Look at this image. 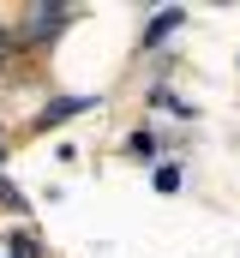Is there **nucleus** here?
<instances>
[{
	"mask_svg": "<svg viewBox=\"0 0 240 258\" xmlns=\"http://www.w3.org/2000/svg\"><path fill=\"white\" fill-rule=\"evenodd\" d=\"M90 108V96H60V102H48L42 114H36V126L48 132V126H60V120H72V114H84Z\"/></svg>",
	"mask_w": 240,
	"mask_h": 258,
	"instance_id": "f257e3e1",
	"label": "nucleus"
},
{
	"mask_svg": "<svg viewBox=\"0 0 240 258\" xmlns=\"http://www.w3.org/2000/svg\"><path fill=\"white\" fill-rule=\"evenodd\" d=\"M180 24H186V12H162V18H156V24H150V30H144V48H156V42H162V36H174Z\"/></svg>",
	"mask_w": 240,
	"mask_h": 258,
	"instance_id": "f03ea898",
	"label": "nucleus"
},
{
	"mask_svg": "<svg viewBox=\"0 0 240 258\" xmlns=\"http://www.w3.org/2000/svg\"><path fill=\"white\" fill-rule=\"evenodd\" d=\"M60 18H66L60 6H36V12H30V36H54V30H60Z\"/></svg>",
	"mask_w": 240,
	"mask_h": 258,
	"instance_id": "7ed1b4c3",
	"label": "nucleus"
},
{
	"mask_svg": "<svg viewBox=\"0 0 240 258\" xmlns=\"http://www.w3.org/2000/svg\"><path fill=\"white\" fill-rule=\"evenodd\" d=\"M12 246H18V258H36V240L30 234H12Z\"/></svg>",
	"mask_w": 240,
	"mask_h": 258,
	"instance_id": "20e7f679",
	"label": "nucleus"
},
{
	"mask_svg": "<svg viewBox=\"0 0 240 258\" xmlns=\"http://www.w3.org/2000/svg\"><path fill=\"white\" fill-rule=\"evenodd\" d=\"M0 204H18V186L12 180H0Z\"/></svg>",
	"mask_w": 240,
	"mask_h": 258,
	"instance_id": "39448f33",
	"label": "nucleus"
},
{
	"mask_svg": "<svg viewBox=\"0 0 240 258\" xmlns=\"http://www.w3.org/2000/svg\"><path fill=\"white\" fill-rule=\"evenodd\" d=\"M6 42H12V36H6V30H0V60H6Z\"/></svg>",
	"mask_w": 240,
	"mask_h": 258,
	"instance_id": "423d86ee",
	"label": "nucleus"
},
{
	"mask_svg": "<svg viewBox=\"0 0 240 258\" xmlns=\"http://www.w3.org/2000/svg\"><path fill=\"white\" fill-rule=\"evenodd\" d=\"M0 150H6V138H0Z\"/></svg>",
	"mask_w": 240,
	"mask_h": 258,
	"instance_id": "0eeeda50",
	"label": "nucleus"
}]
</instances>
